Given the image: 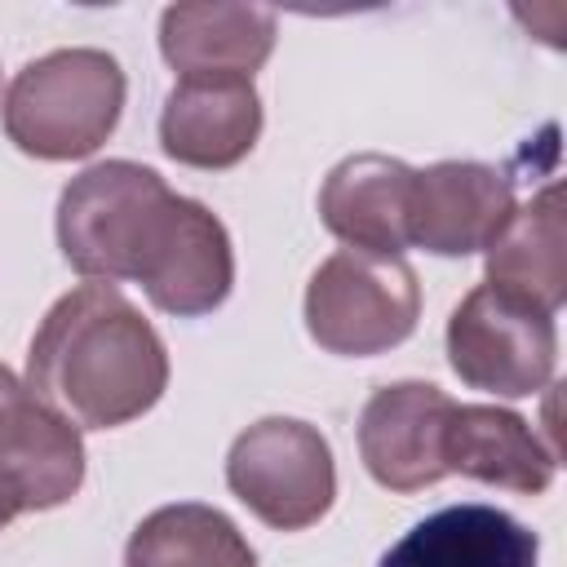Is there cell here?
<instances>
[{"instance_id": "6da1fadb", "label": "cell", "mask_w": 567, "mask_h": 567, "mask_svg": "<svg viewBox=\"0 0 567 567\" xmlns=\"http://www.w3.org/2000/svg\"><path fill=\"white\" fill-rule=\"evenodd\" d=\"M27 385L75 430H115L159 403L168 350L115 284L89 279L40 319Z\"/></svg>"}, {"instance_id": "7a4b0ae2", "label": "cell", "mask_w": 567, "mask_h": 567, "mask_svg": "<svg viewBox=\"0 0 567 567\" xmlns=\"http://www.w3.org/2000/svg\"><path fill=\"white\" fill-rule=\"evenodd\" d=\"M124 71L106 49H53L4 89V133L35 159H84L120 124Z\"/></svg>"}, {"instance_id": "3957f363", "label": "cell", "mask_w": 567, "mask_h": 567, "mask_svg": "<svg viewBox=\"0 0 567 567\" xmlns=\"http://www.w3.org/2000/svg\"><path fill=\"white\" fill-rule=\"evenodd\" d=\"M173 190L164 177L133 159H106L66 182L58 199V244L62 257L97 284H120L137 275L142 248Z\"/></svg>"}, {"instance_id": "277c9868", "label": "cell", "mask_w": 567, "mask_h": 567, "mask_svg": "<svg viewBox=\"0 0 567 567\" xmlns=\"http://www.w3.org/2000/svg\"><path fill=\"white\" fill-rule=\"evenodd\" d=\"M421 284L403 257L341 248L306 284V332L319 350L368 359L416 332Z\"/></svg>"}, {"instance_id": "5b68a950", "label": "cell", "mask_w": 567, "mask_h": 567, "mask_svg": "<svg viewBox=\"0 0 567 567\" xmlns=\"http://www.w3.org/2000/svg\"><path fill=\"white\" fill-rule=\"evenodd\" d=\"M230 492L279 532L319 523L337 501V465L328 439L297 416H266L248 425L226 456Z\"/></svg>"}, {"instance_id": "8992f818", "label": "cell", "mask_w": 567, "mask_h": 567, "mask_svg": "<svg viewBox=\"0 0 567 567\" xmlns=\"http://www.w3.org/2000/svg\"><path fill=\"white\" fill-rule=\"evenodd\" d=\"M558 359L554 315L478 284L447 319V363L470 390L527 399L549 385Z\"/></svg>"}, {"instance_id": "52a82bcc", "label": "cell", "mask_w": 567, "mask_h": 567, "mask_svg": "<svg viewBox=\"0 0 567 567\" xmlns=\"http://www.w3.org/2000/svg\"><path fill=\"white\" fill-rule=\"evenodd\" d=\"M84 483V439L27 381L0 363V496L22 509H58Z\"/></svg>"}, {"instance_id": "ba28073f", "label": "cell", "mask_w": 567, "mask_h": 567, "mask_svg": "<svg viewBox=\"0 0 567 567\" xmlns=\"http://www.w3.org/2000/svg\"><path fill=\"white\" fill-rule=\"evenodd\" d=\"M514 177L478 159H443L412 173L408 244L439 257L483 252L514 213Z\"/></svg>"}, {"instance_id": "9c48e42d", "label": "cell", "mask_w": 567, "mask_h": 567, "mask_svg": "<svg viewBox=\"0 0 567 567\" xmlns=\"http://www.w3.org/2000/svg\"><path fill=\"white\" fill-rule=\"evenodd\" d=\"M452 399L430 381L381 385L359 412V456L368 474L390 492H421L447 478L443 425Z\"/></svg>"}, {"instance_id": "30bf717a", "label": "cell", "mask_w": 567, "mask_h": 567, "mask_svg": "<svg viewBox=\"0 0 567 567\" xmlns=\"http://www.w3.org/2000/svg\"><path fill=\"white\" fill-rule=\"evenodd\" d=\"M261 137V97L244 75H186L159 111V146L190 168H230Z\"/></svg>"}, {"instance_id": "8fae6325", "label": "cell", "mask_w": 567, "mask_h": 567, "mask_svg": "<svg viewBox=\"0 0 567 567\" xmlns=\"http://www.w3.org/2000/svg\"><path fill=\"white\" fill-rule=\"evenodd\" d=\"M412 173L390 155H350L341 159L319 190L323 226L354 252L403 257L408 248V199Z\"/></svg>"}, {"instance_id": "7c38bea8", "label": "cell", "mask_w": 567, "mask_h": 567, "mask_svg": "<svg viewBox=\"0 0 567 567\" xmlns=\"http://www.w3.org/2000/svg\"><path fill=\"white\" fill-rule=\"evenodd\" d=\"M443 470L523 496H540L554 483L558 452L545 447L536 430L509 408L452 403V416L443 425Z\"/></svg>"}, {"instance_id": "4fadbf2b", "label": "cell", "mask_w": 567, "mask_h": 567, "mask_svg": "<svg viewBox=\"0 0 567 567\" xmlns=\"http://www.w3.org/2000/svg\"><path fill=\"white\" fill-rule=\"evenodd\" d=\"M487 252V288L558 315L567 297V217H563V186L549 182L509 221L496 230Z\"/></svg>"}, {"instance_id": "5bb4252c", "label": "cell", "mask_w": 567, "mask_h": 567, "mask_svg": "<svg viewBox=\"0 0 567 567\" xmlns=\"http://www.w3.org/2000/svg\"><path fill=\"white\" fill-rule=\"evenodd\" d=\"M540 540L496 505H447L412 523L377 567H536Z\"/></svg>"}, {"instance_id": "9a60e30c", "label": "cell", "mask_w": 567, "mask_h": 567, "mask_svg": "<svg viewBox=\"0 0 567 567\" xmlns=\"http://www.w3.org/2000/svg\"><path fill=\"white\" fill-rule=\"evenodd\" d=\"M275 13L261 4H168L159 13V53L186 75H244L270 58Z\"/></svg>"}, {"instance_id": "2e32d148", "label": "cell", "mask_w": 567, "mask_h": 567, "mask_svg": "<svg viewBox=\"0 0 567 567\" xmlns=\"http://www.w3.org/2000/svg\"><path fill=\"white\" fill-rule=\"evenodd\" d=\"M142 288L164 315H177V319H199L217 310L235 288V252L221 217L208 213L199 199L182 195L168 244L159 248Z\"/></svg>"}, {"instance_id": "e0dca14e", "label": "cell", "mask_w": 567, "mask_h": 567, "mask_svg": "<svg viewBox=\"0 0 567 567\" xmlns=\"http://www.w3.org/2000/svg\"><path fill=\"white\" fill-rule=\"evenodd\" d=\"M124 567H257V554L221 509L182 501L133 527Z\"/></svg>"}, {"instance_id": "ac0fdd59", "label": "cell", "mask_w": 567, "mask_h": 567, "mask_svg": "<svg viewBox=\"0 0 567 567\" xmlns=\"http://www.w3.org/2000/svg\"><path fill=\"white\" fill-rule=\"evenodd\" d=\"M13 518H18V509H13V505H9V501H4V496H0V527H9V523H13Z\"/></svg>"}]
</instances>
